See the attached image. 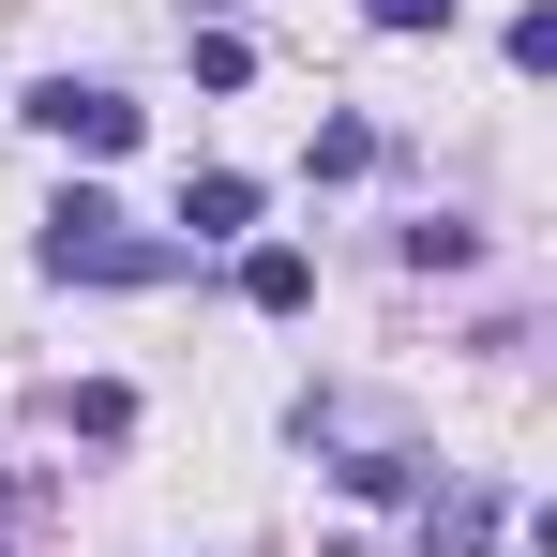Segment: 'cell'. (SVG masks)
<instances>
[{
    "label": "cell",
    "instance_id": "obj_3",
    "mask_svg": "<svg viewBox=\"0 0 557 557\" xmlns=\"http://www.w3.org/2000/svg\"><path fill=\"white\" fill-rule=\"evenodd\" d=\"M242 301H257V317H301V301H317V257H301V242H257V257H242Z\"/></svg>",
    "mask_w": 557,
    "mask_h": 557
},
{
    "label": "cell",
    "instance_id": "obj_4",
    "mask_svg": "<svg viewBox=\"0 0 557 557\" xmlns=\"http://www.w3.org/2000/svg\"><path fill=\"white\" fill-rule=\"evenodd\" d=\"M182 226H196V242H242V226H257V182H242V166L182 182Z\"/></svg>",
    "mask_w": 557,
    "mask_h": 557
},
{
    "label": "cell",
    "instance_id": "obj_5",
    "mask_svg": "<svg viewBox=\"0 0 557 557\" xmlns=\"http://www.w3.org/2000/svg\"><path fill=\"white\" fill-rule=\"evenodd\" d=\"M422 543H437V557H482V543H497V482H453V497L422 512Z\"/></svg>",
    "mask_w": 557,
    "mask_h": 557
},
{
    "label": "cell",
    "instance_id": "obj_6",
    "mask_svg": "<svg viewBox=\"0 0 557 557\" xmlns=\"http://www.w3.org/2000/svg\"><path fill=\"white\" fill-rule=\"evenodd\" d=\"M61 422H76V437H121V422H136V392H121V376H91V392H61Z\"/></svg>",
    "mask_w": 557,
    "mask_h": 557
},
{
    "label": "cell",
    "instance_id": "obj_7",
    "mask_svg": "<svg viewBox=\"0 0 557 557\" xmlns=\"http://www.w3.org/2000/svg\"><path fill=\"white\" fill-rule=\"evenodd\" d=\"M376 30H453V0H362Z\"/></svg>",
    "mask_w": 557,
    "mask_h": 557
},
{
    "label": "cell",
    "instance_id": "obj_1",
    "mask_svg": "<svg viewBox=\"0 0 557 557\" xmlns=\"http://www.w3.org/2000/svg\"><path fill=\"white\" fill-rule=\"evenodd\" d=\"M46 272L61 286H151V272H182V242H136L106 196H61L46 211Z\"/></svg>",
    "mask_w": 557,
    "mask_h": 557
},
{
    "label": "cell",
    "instance_id": "obj_2",
    "mask_svg": "<svg viewBox=\"0 0 557 557\" xmlns=\"http://www.w3.org/2000/svg\"><path fill=\"white\" fill-rule=\"evenodd\" d=\"M30 121H46L61 151H136V106H121V91H76V76H46V91H30Z\"/></svg>",
    "mask_w": 557,
    "mask_h": 557
}]
</instances>
